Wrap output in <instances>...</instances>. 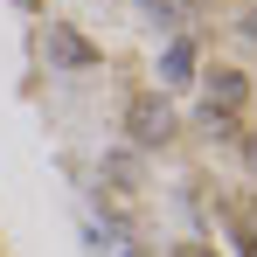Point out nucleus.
Here are the masks:
<instances>
[{
    "mask_svg": "<svg viewBox=\"0 0 257 257\" xmlns=\"http://www.w3.org/2000/svg\"><path fill=\"white\" fill-rule=\"evenodd\" d=\"M125 132H132V146H167L174 139V104L160 90H139L125 104Z\"/></svg>",
    "mask_w": 257,
    "mask_h": 257,
    "instance_id": "1",
    "label": "nucleus"
},
{
    "mask_svg": "<svg viewBox=\"0 0 257 257\" xmlns=\"http://www.w3.org/2000/svg\"><path fill=\"white\" fill-rule=\"evenodd\" d=\"M243 35H250V42H257V7H250V14H243Z\"/></svg>",
    "mask_w": 257,
    "mask_h": 257,
    "instance_id": "7",
    "label": "nucleus"
},
{
    "mask_svg": "<svg viewBox=\"0 0 257 257\" xmlns=\"http://www.w3.org/2000/svg\"><path fill=\"white\" fill-rule=\"evenodd\" d=\"M236 229H243V257H257V222H250V215H236Z\"/></svg>",
    "mask_w": 257,
    "mask_h": 257,
    "instance_id": "5",
    "label": "nucleus"
},
{
    "mask_svg": "<svg viewBox=\"0 0 257 257\" xmlns=\"http://www.w3.org/2000/svg\"><path fill=\"white\" fill-rule=\"evenodd\" d=\"M49 56H56L63 70H90V63H97V56H90V42H84V35H70L63 21H49Z\"/></svg>",
    "mask_w": 257,
    "mask_h": 257,
    "instance_id": "3",
    "label": "nucleus"
},
{
    "mask_svg": "<svg viewBox=\"0 0 257 257\" xmlns=\"http://www.w3.org/2000/svg\"><path fill=\"white\" fill-rule=\"evenodd\" d=\"M160 70H167V84H188V70H195V49H188V42H174Z\"/></svg>",
    "mask_w": 257,
    "mask_h": 257,
    "instance_id": "4",
    "label": "nucleus"
},
{
    "mask_svg": "<svg viewBox=\"0 0 257 257\" xmlns=\"http://www.w3.org/2000/svg\"><path fill=\"white\" fill-rule=\"evenodd\" d=\"M174 257H215V250H202V243H181V250H174Z\"/></svg>",
    "mask_w": 257,
    "mask_h": 257,
    "instance_id": "6",
    "label": "nucleus"
},
{
    "mask_svg": "<svg viewBox=\"0 0 257 257\" xmlns=\"http://www.w3.org/2000/svg\"><path fill=\"white\" fill-rule=\"evenodd\" d=\"M243 97H250V84H243V70H209V111H222V118H236V111H243Z\"/></svg>",
    "mask_w": 257,
    "mask_h": 257,
    "instance_id": "2",
    "label": "nucleus"
}]
</instances>
